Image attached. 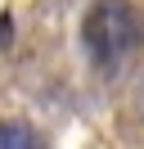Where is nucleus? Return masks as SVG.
Segmentation results:
<instances>
[{"label":"nucleus","instance_id":"1","mask_svg":"<svg viewBox=\"0 0 144 149\" xmlns=\"http://www.w3.org/2000/svg\"><path fill=\"white\" fill-rule=\"evenodd\" d=\"M140 41V18L126 0H95L81 18V45L99 68L113 72Z\"/></svg>","mask_w":144,"mask_h":149},{"label":"nucleus","instance_id":"2","mask_svg":"<svg viewBox=\"0 0 144 149\" xmlns=\"http://www.w3.org/2000/svg\"><path fill=\"white\" fill-rule=\"evenodd\" d=\"M0 149H41V136L27 122H0Z\"/></svg>","mask_w":144,"mask_h":149}]
</instances>
